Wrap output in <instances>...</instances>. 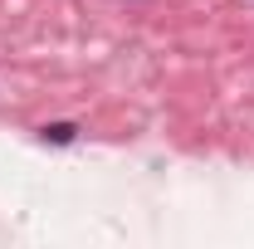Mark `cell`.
<instances>
[{"label": "cell", "instance_id": "6da1fadb", "mask_svg": "<svg viewBox=\"0 0 254 249\" xmlns=\"http://www.w3.org/2000/svg\"><path fill=\"white\" fill-rule=\"evenodd\" d=\"M39 142L44 147H73L78 142V123H44L39 127Z\"/></svg>", "mask_w": 254, "mask_h": 249}]
</instances>
